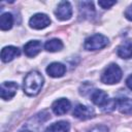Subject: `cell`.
Masks as SVG:
<instances>
[{
    "label": "cell",
    "instance_id": "obj_1",
    "mask_svg": "<svg viewBox=\"0 0 132 132\" xmlns=\"http://www.w3.org/2000/svg\"><path fill=\"white\" fill-rule=\"evenodd\" d=\"M43 86V77L38 71L29 72L24 78L23 90L28 96L37 95Z\"/></svg>",
    "mask_w": 132,
    "mask_h": 132
},
{
    "label": "cell",
    "instance_id": "obj_2",
    "mask_svg": "<svg viewBox=\"0 0 132 132\" xmlns=\"http://www.w3.org/2000/svg\"><path fill=\"white\" fill-rule=\"evenodd\" d=\"M122 78V70L117 64H110L108 65L102 75H101V81L106 85H113L121 80Z\"/></svg>",
    "mask_w": 132,
    "mask_h": 132
},
{
    "label": "cell",
    "instance_id": "obj_3",
    "mask_svg": "<svg viewBox=\"0 0 132 132\" xmlns=\"http://www.w3.org/2000/svg\"><path fill=\"white\" fill-rule=\"evenodd\" d=\"M108 44V38L102 34H94L85 40V48L87 51H97Z\"/></svg>",
    "mask_w": 132,
    "mask_h": 132
},
{
    "label": "cell",
    "instance_id": "obj_4",
    "mask_svg": "<svg viewBox=\"0 0 132 132\" xmlns=\"http://www.w3.org/2000/svg\"><path fill=\"white\" fill-rule=\"evenodd\" d=\"M50 24H51V20L45 13H36L29 21L30 27L33 29H36V30L44 29Z\"/></svg>",
    "mask_w": 132,
    "mask_h": 132
},
{
    "label": "cell",
    "instance_id": "obj_5",
    "mask_svg": "<svg viewBox=\"0 0 132 132\" xmlns=\"http://www.w3.org/2000/svg\"><path fill=\"white\" fill-rule=\"evenodd\" d=\"M55 14L57 19L60 21H66L69 20L72 15V7L71 4L68 1H62L57 6V9L55 10Z\"/></svg>",
    "mask_w": 132,
    "mask_h": 132
},
{
    "label": "cell",
    "instance_id": "obj_6",
    "mask_svg": "<svg viewBox=\"0 0 132 132\" xmlns=\"http://www.w3.org/2000/svg\"><path fill=\"white\" fill-rule=\"evenodd\" d=\"M18 84L14 81H4L1 84V89H0V93H1V98L4 100H9L11 99L18 91Z\"/></svg>",
    "mask_w": 132,
    "mask_h": 132
},
{
    "label": "cell",
    "instance_id": "obj_7",
    "mask_svg": "<svg viewBox=\"0 0 132 132\" xmlns=\"http://www.w3.org/2000/svg\"><path fill=\"white\" fill-rule=\"evenodd\" d=\"M95 114L94 109L87 106V105H82V104H77L74 107L73 110V116L79 120H88L93 118Z\"/></svg>",
    "mask_w": 132,
    "mask_h": 132
},
{
    "label": "cell",
    "instance_id": "obj_8",
    "mask_svg": "<svg viewBox=\"0 0 132 132\" xmlns=\"http://www.w3.org/2000/svg\"><path fill=\"white\" fill-rule=\"evenodd\" d=\"M70 107H71V104H70L69 100L65 99V98H61V99L56 100L52 105V109H53L54 113L57 116L65 114L66 112H68Z\"/></svg>",
    "mask_w": 132,
    "mask_h": 132
},
{
    "label": "cell",
    "instance_id": "obj_9",
    "mask_svg": "<svg viewBox=\"0 0 132 132\" xmlns=\"http://www.w3.org/2000/svg\"><path fill=\"white\" fill-rule=\"evenodd\" d=\"M42 44L38 40H30L24 45V53L27 57H35L41 52Z\"/></svg>",
    "mask_w": 132,
    "mask_h": 132
},
{
    "label": "cell",
    "instance_id": "obj_10",
    "mask_svg": "<svg viewBox=\"0 0 132 132\" xmlns=\"http://www.w3.org/2000/svg\"><path fill=\"white\" fill-rule=\"evenodd\" d=\"M91 100H92V102L95 105L101 106V107H104L108 103V101H109L107 94L104 91H102V90H95V91H93L92 94H91Z\"/></svg>",
    "mask_w": 132,
    "mask_h": 132
},
{
    "label": "cell",
    "instance_id": "obj_11",
    "mask_svg": "<svg viewBox=\"0 0 132 132\" xmlns=\"http://www.w3.org/2000/svg\"><path fill=\"white\" fill-rule=\"evenodd\" d=\"M46 72L52 77H61L66 72V67L59 62H54L50 64L46 68Z\"/></svg>",
    "mask_w": 132,
    "mask_h": 132
},
{
    "label": "cell",
    "instance_id": "obj_12",
    "mask_svg": "<svg viewBox=\"0 0 132 132\" xmlns=\"http://www.w3.org/2000/svg\"><path fill=\"white\" fill-rule=\"evenodd\" d=\"M95 14V9L93 2L82 1L79 2V15L82 19H91Z\"/></svg>",
    "mask_w": 132,
    "mask_h": 132
},
{
    "label": "cell",
    "instance_id": "obj_13",
    "mask_svg": "<svg viewBox=\"0 0 132 132\" xmlns=\"http://www.w3.org/2000/svg\"><path fill=\"white\" fill-rule=\"evenodd\" d=\"M18 56H20V50L15 46H12V45L5 46L1 51V60L5 63L10 62L11 60H13Z\"/></svg>",
    "mask_w": 132,
    "mask_h": 132
},
{
    "label": "cell",
    "instance_id": "obj_14",
    "mask_svg": "<svg viewBox=\"0 0 132 132\" xmlns=\"http://www.w3.org/2000/svg\"><path fill=\"white\" fill-rule=\"evenodd\" d=\"M119 110L124 114H132V98H120L117 100Z\"/></svg>",
    "mask_w": 132,
    "mask_h": 132
},
{
    "label": "cell",
    "instance_id": "obj_15",
    "mask_svg": "<svg viewBox=\"0 0 132 132\" xmlns=\"http://www.w3.org/2000/svg\"><path fill=\"white\" fill-rule=\"evenodd\" d=\"M70 129V125L66 121H59L57 123H54L50 125L45 132H68Z\"/></svg>",
    "mask_w": 132,
    "mask_h": 132
},
{
    "label": "cell",
    "instance_id": "obj_16",
    "mask_svg": "<svg viewBox=\"0 0 132 132\" xmlns=\"http://www.w3.org/2000/svg\"><path fill=\"white\" fill-rule=\"evenodd\" d=\"M12 25H13L12 14L9 13V12L2 13L1 16H0V28H1V30H3V31L9 30V29H11Z\"/></svg>",
    "mask_w": 132,
    "mask_h": 132
},
{
    "label": "cell",
    "instance_id": "obj_17",
    "mask_svg": "<svg viewBox=\"0 0 132 132\" xmlns=\"http://www.w3.org/2000/svg\"><path fill=\"white\" fill-rule=\"evenodd\" d=\"M118 55L123 59L132 58V42H126L118 47Z\"/></svg>",
    "mask_w": 132,
    "mask_h": 132
},
{
    "label": "cell",
    "instance_id": "obj_18",
    "mask_svg": "<svg viewBox=\"0 0 132 132\" xmlns=\"http://www.w3.org/2000/svg\"><path fill=\"white\" fill-rule=\"evenodd\" d=\"M44 48L47 51V52H51V53H54V52H59L63 48V42L60 40V39H57V38H54V39H51V40H47L44 44Z\"/></svg>",
    "mask_w": 132,
    "mask_h": 132
},
{
    "label": "cell",
    "instance_id": "obj_19",
    "mask_svg": "<svg viewBox=\"0 0 132 132\" xmlns=\"http://www.w3.org/2000/svg\"><path fill=\"white\" fill-rule=\"evenodd\" d=\"M116 3H117L116 1H98V4H99L102 8H104V9H107V8L111 7V6L114 5Z\"/></svg>",
    "mask_w": 132,
    "mask_h": 132
},
{
    "label": "cell",
    "instance_id": "obj_20",
    "mask_svg": "<svg viewBox=\"0 0 132 132\" xmlns=\"http://www.w3.org/2000/svg\"><path fill=\"white\" fill-rule=\"evenodd\" d=\"M125 16H126L127 20L132 21V4L129 5L128 8L126 9V11H125Z\"/></svg>",
    "mask_w": 132,
    "mask_h": 132
},
{
    "label": "cell",
    "instance_id": "obj_21",
    "mask_svg": "<svg viewBox=\"0 0 132 132\" xmlns=\"http://www.w3.org/2000/svg\"><path fill=\"white\" fill-rule=\"evenodd\" d=\"M90 132H108V129L104 126H98V127H95Z\"/></svg>",
    "mask_w": 132,
    "mask_h": 132
},
{
    "label": "cell",
    "instance_id": "obj_22",
    "mask_svg": "<svg viewBox=\"0 0 132 132\" xmlns=\"http://www.w3.org/2000/svg\"><path fill=\"white\" fill-rule=\"evenodd\" d=\"M126 85H127V87H128L130 90H132V74L129 75L128 78L126 79Z\"/></svg>",
    "mask_w": 132,
    "mask_h": 132
},
{
    "label": "cell",
    "instance_id": "obj_23",
    "mask_svg": "<svg viewBox=\"0 0 132 132\" xmlns=\"http://www.w3.org/2000/svg\"><path fill=\"white\" fill-rule=\"evenodd\" d=\"M19 132H32V131H30V130H28V129H23V130H21V131H19Z\"/></svg>",
    "mask_w": 132,
    "mask_h": 132
}]
</instances>
